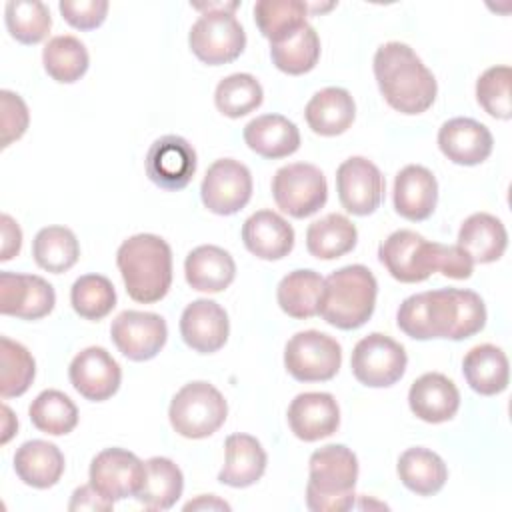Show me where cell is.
Returning a JSON list of instances; mask_svg holds the SVG:
<instances>
[{
  "label": "cell",
  "mask_w": 512,
  "mask_h": 512,
  "mask_svg": "<svg viewBox=\"0 0 512 512\" xmlns=\"http://www.w3.org/2000/svg\"><path fill=\"white\" fill-rule=\"evenodd\" d=\"M398 328L414 340H464L486 324V306L472 290L440 288L408 296L396 312Z\"/></svg>",
  "instance_id": "6da1fadb"
},
{
  "label": "cell",
  "mask_w": 512,
  "mask_h": 512,
  "mask_svg": "<svg viewBox=\"0 0 512 512\" xmlns=\"http://www.w3.org/2000/svg\"><path fill=\"white\" fill-rule=\"evenodd\" d=\"M378 258L390 276L404 284L424 282L432 272L466 280L474 270V262L458 244L428 242L414 230L392 232L380 244Z\"/></svg>",
  "instance_id": "7a4b0ae2"
},
{
  "label": "cell",
  "mask_w": 512,
  "mask_h": 512,
  "mask_svg": "<svg viewBox=\"0 0 512 512\" xmlns=\"http://www.w3.org/2000/svg\"><path fill=\"white\" fill-rule=\"evenodd\" d=\"M374 76L384 100L402 114H422L436 100L434 74L404 42H386L376 50Z\"/></svg>",
  "instance_id": "3957f363"
},
{
  "label": "cell",
  "mask_w": 512,
  "mask_h": 512,
  "mask_svg": "<svg viewBox=\"0 0 512 512\" xmlns=\"http://www.w3.org/2000/svg\"><path fill=\"white\" fill-rule=\"evenodd\" d=\"M116 264L132 300L154 304L172 284V250L156 234H136L124 240L116 252Z\"/></svg>",
  "instance_id": "277c9868"
},
{
  "label": "cell",
  "mask_w": 512,
  "mask_h": 512,
  "mask_svg": "<svg viewBox=\"0 0 512 512\" xmlns=\"http://www.w3.org/2000/svg\"><path fill=\"white\" fill-rule=\"evenodd\" d=\"M376 294V278L366 266H344L324 278L318 314L334 328L356 330L372 316Z\"/></svg>",
  "instance_id": "5b68a950"
},
{
  "label": "cell",
  "mask_w": 512,
  "mask_h": 512,
  "mask_svg": "<svg viewBox=\"0 0 512 512\" xmlns=\"http://www.w3.org/2000/svg\"><path fill=\"white\" fill-rule=\"evenodd\" d=\"M306 484V506L312 512H344L354 506L358 458L344 444H328L312 452Z\"/></svg>",
  "instance_id": "8992f818"
},
{
  "label": "cell",
  "mask_w": 512,
  "mask_h": 512,
  "mask_svg": "<svg viewBox=\"0 0 512 512\" xmlns=\"http://www.w3.org/2000/svg\"><path fill=\"white\" fill-rule=\"evenodd\" d=\"M196 8L206 12L192 24L188 34V44L194 56L208 66H220L236 60L246 46V32L232 14V10L238 8V2H220Z\"/></svg>",
  "instance_id": "52a82bcc"
},
{
  "label": "cell",
  "mask_w": 512,
  "mask_h": 512,
  "mask_svg": "<svg viewBox=\"0 0 512 512\" xmlns=\"http://www.w3.org/2000/svg\"><path fill=\"white\" fill-rule=\"evenodd\" d=\"M228 416V404L218 388L204 380L184 384L172 398L168 418L176 434L192 440L212 436Z\"/></svg>",
  "instance_id": "ba28073f"
},
{
  "label": "cell",
  "mask_w": 512,
  "mask_h": 512,
  "mask_svg": "<svg viewBox=\"0 0 512 512\" xmlns=\"http://www.w3.org/2000/svg\"><path fill=\"white\" fill-rule=\"evenodd\" d=\"M272 196L276 206L288 216L308 218L326 204L328 184L318 166L294 162L276 170Z\"/></svg>",
  "instance_id": "9c48e42d"
},
{
  "label": "cell",
  "mask_w": 512,
  "mask_h": 512,
  "mask_svg": "<svg viewBox=\"0 0 512 512\" xmlns=\"http://www.w3.org/2000/svg\"><path fill=\"white\" fill-rule=\"evenodd\" d=\"M342 364L340 344L318 330L294 334L284 348V366L298 382H326Z\"/></svg>",
  "instance_id": "30bf717a"
},
{
  "label": "cell",
  "mask_w": 512,
  "mask_h": 512,
  "mask_svg": "<svg viewBox=\"0 0 512 512\" xmlns=\"http://www.w3.org/2000/svg\"><path fill=\"white\" fill-rule=\"evenodd\" d=\"M406 364L408 356L404 346L380 332H372L358 340L350 358L354 378L370 388L396 384L404 376Z\"/></svg>",
  "instance_id": "8fae6325"
},
{
  "label": "cell",
  "mask_w": 512,
  "mask_h": 512,
  "mask_svg": "<svg viewBox=\"0 0 512 512\" xmlns=\"http://www.w3.org/2000/svg\"><path fill=\"white\" fill-rule=\"evenodd\" d=\"M200 196L210 212L220 216L236 214L252 196L250 170L234 158L216 160L204 174Z\"/></svg>",
  "instance_id": "7c38bea8"
},
{
  "label": "cell",
  "mask_w": 512,
  "mask_h": 512,
  "mask_svg": "<svg viewBox=\"0 0 512 512\" xmlns=\"http://www.w3.org/2000/svg\"><path fill=\"white\" fill-rule=\"evenodd\" d=\"M110 336L122 356L144 362L162 350L168 338V326L164 318L154 312L124 310L112 320Z\"/></svg>",
  "instance_id": "4fadbf2b"
},
{
  "label": "cell",
  "mask_w": 512,
  "mask_h": 512,
  "mask_svg": "<svg viewBox=\"0 0 512 512\" xmlns=\"http://www.w3.org/2000/svg\"><path fill=\"white\" fill-rule=\"evenodd\" d=\"M144 462L124 448H106L90 462V484L110 502L136 496L144 482Z\"/></svg>",
  "instance_id": "5bb4252c"
},
{
  "label": "cell",
  "mask_w": 512,
  "mask_h": 512,
  "mask_svg": "<svg viewBox=\"0 0 512 512\" xmlns=\"http://www.w3.org/2000/svg\"><path fill=\"white\" fill-rule=\"evenodd\" d=\"M336 190L346 212L368 216L384 198V176L368 158L352 156L336 170Z\"/></svg>",
  "instance_id": "9a60e30c"
},
{
  "label": "cell",
  "mask_w": 512,
  "mask_h": 512,
  "mask_svg": "<svg viewBox=\"0 0 512 512\" xmlns=\"http://www.w3.org/2000/svg\"><path fill=\"white\" fill-rule=\"evenodd\" d=\"M146 174L162 190H182L194 178L196 152L192 144L176 134L152 142L146 154Z\"/></svg>",
  "instance_id": "2e32d148"
},
{
  "label": "cell",
  "mask_w": 512,
  "mask_h": 512,
  "mask_svg": "<svg viewBox=\"0 0 512 512\" xmlns=\"http://www.w3.org/2000/svg\"><path fill=\"white\" fill-rule=\"evenodd\" d=\"M54 304V288L42 276L0 272V312L4 316L40 320L54 310Z\"/></svg>",
  "instance_id": "e0dca14e"
},
{
  "label": "cell",
  "mask_w": 512,
  "mask_h": 512,
  "mask_svg": "<svg viewBox=\"0 0 512 512\" xmlns=\"http://www.w3.org/2000/svg\"><path fill=\"white\" fill-rule=\"evenodd\" d=\"M68 376L80 396L92 402H104L120 388L122 370L106 348L90 346L74 356Z\"/></svg>",
  "instance_id": "ac0fdd59"
},
{
  "label": "cell",
  "mask_w": 512,
  "mask_h": 512,
  "mask_svg": "<svg viewBox=\"0 0 512 512\" xmlns=\"http://www.w3.org/2000/svg\"><path fill=\"white\" fill-rule=\"evenodd\" d=\"M230 332L226 310L208 298L190 302L180 316V334L188 348L200 354H212L220 350Z\"/></svg>",
  "instance_id": "d6986e66"
},
{
  "label": "cell",
  "mask_w": 512,
  "mask_h": 512,
  "mask_svg": "<svg viewBox=\"0 0 512 512\" xmlns=\"http://www.w3.org/2000/svg\"><path fill=\"white\" fill-rule=\"evenodd\" d=\"M288 424L296 438L316 442L332 436L340 424V408L328 392L298 394L288 406Z\"/></svg>",
  "instance_id": "ffe728a7"
},
{
  "label": "cell",
  "mask_w": 512,
  "mask_h": 512,
  "mask_svg": "<svg viewBox=\"0 0 512 512\" xmlns=\"http://www.w3.org/2000/svg\"><path fill=\"white\" fill-rule=\"evenodd\" d=\"M438 146L450 162L460 166H476L490 156L494 138L482 122L460 116L440 126Z\"/></svg>",
  "instance_id": "44dd1931"
},
{
  "label": "cell",
  "mask_w": 512,
  "mask_h": 512,
  "mask_svg": "<svg viewBox=\"0 0 512 512\" xmlns=\"http://www.w3.org/2000/svg\"><path fill=\"white\" fill-rule=\"evenodd\" d=\"M408 404L416 418L428 424H440L456 416L460 408V392L448 376L428 372L412 382Z\"/></svg>",
  "instance_id": "7402d4cb"
},
{
  "label": "cell",
  "mask_w": 512,
  "mask_h": 512,
  "mask_svg": "<svg viewBox=\"0 0 512 512\" xmlns=\"http://www.w3.org/2000/svg\"><path fill=\"white\" fill-rule=\"evenodd\" d=\"M438 202V182L434 174L420 166H404L394 180V208L412 222H422L432 216Z\"/></svg>",
  "instance_id": "603a6c76"
},
{
  "label": "cell",
  "mask_w": 512,
  "mask_h": 512,
  "mask_svg": "<svg viewBox=\"0 0 512 512\" xmlns=\"http://www.w3.org/2000/svg\"><path fill=\"white\" fill-rule=\"evenodd\" d=\"M242 242L262 260H280L294 248V230L280 214L258 210L242 224Z\"/></svg>",
  "instance_id": "cb8c5ba5"
},
{
  "label": "cell",
  "mask_w": 512,
  "mask_h": 512,
  "mask_svg": "<svg viewBox=\"0 0 512 512\" xmlns=\"http://www.w3.org/2000/svg\"><path fill=\"white\" fill-rule=\"evenodd\" d=\"M244 142L262 158L278 160L300 148V132L292 120L282 114H264L244 126Z\"/></svg>",
  "instance_id": "d4e9b609"
},
{
  "label": "cell",
  "mask_w": 512,
  "mask_h": 512,
  "mask_svg": "<svg viewBox=\"0 0 512 512\" xmlns=\"http://www.w3.org/2000/svg\"><path fill=\"white\" fill-rule=\"evenodd\" d=\"M224 466L218 480L232 488L256 484L266 470V452L250 434H230L224 442Z\"/></svg>",
  "instance_id": "484cf974"
},
{
  "label": "cell",
  "mask_w": 512,
  "mask_h": 512,
  "mask_svg": "<svg viewBox=\"0 0 512 512\" xmlns=\"http://www.w3.org/2000/svg\"><path fill=\"white\" fill-rule=\"evenodd\" d=\"M184 274L192 290L216 294L226 290L232 284L236 276V264H234V258L224 248L214 244H204L194 248L186 256Z\"/></svg>",
  "instance_id": "4316f807"
},
{
  "label": "cell",
  "mask_w": 512,
  "mask_h": 512,
  "mask_svg": "<svg viewBox=\"0 0 512 512\" xmlns=\"http://www.w3.org/2000/svg\"><path fill=\"white\" fill-rule=\"evenodd\" d=\"M304 116L312 132L320 136H338L352 126L356 104L348 90L328 86L308 100Z\"/></svg>",
  "instance_id": "83f0119b"
},
{
  "label": "cell",
  "mask_w": 512,
  "mask_h": 512,
  "mask_svg": "<svg viewBox=\"0 0 512 512\" xmlns=\"http://www.w3.org/2000/svg\"><path fill=\"white\" fill-rule=\"evenodd\" d=\"M16 476L32 488L54 486L64 472V454L46 440H28L14 454Z\"/></svg>",
  "instance_id": "f1b7e54d"
},
{
  "label": "cell",
  "mask_w": 512,
  "mask_h": 512,
  "mask_svg": "<svg viewBox=\"0 0 512 512\" xmlns=\"http://www.w3.org/2000/svg\"><path fill=\"white\" fill-rule=\"evenodd\" d=\"M458 246L470 256L472 262L488 264L496 262L506 246L508 234L500 218L488 212H476L468 216L458 232Z\"/></svg>",
  "instance_id": "f546056e"
},
{
  "label": "cell",
  "mask_w": 512,
  "mask_h": 512,
  "mask_svg": "<svg viewBox=\"0 0 512 512\" xmlns=\"http://www.w3.org/2000/svg\"><path fill=\"white\" fill-rule=\"evenodd\" d=\"M462 374L474 392L482 396L500 394L506 390L510 378L508 358L494 344H478L464 356Z\"/></svg>",
  "instance_id": "4dcf8cb0"
},
{
  "label": "cell",
  "mask_w": 512,
  "mask_h": 512,
  "mask_svg": "<svg viewBox=\"0 0 512 512\" xmlns=\"http://www.w3.org/2000/svg\"><path fill=\"white\" fill-rule=\"evenodd\" d=\"M396 472L400 482L418 496H432L440 492L448 480L444 460L422 446L404 450L398 458Z\"/></svg>",
  "instance_id": "1f68e13d"
},
{
  "label": "cell",
  "mask_w": 512,
  "mask_h": 512,
  "mask_svg": "<svg viewBox=\"0 0 512 512\" xmlns=\"http://www.w3.org/2000/svg\"><path fill=\"white\" fill-rule=\"evenodd\" d=\"M144 482L136 498L150 510L172 508L184 490L182 470L164 456H154L144 462Z\"/></svg>",
  "instance_id": "d6a6232c"
},
{
  "label": "cell",
  "mask_w": 512,
  "mask_h": 512,
  "mask_svg": "<svg viewBox=\"0 0 512 512\" xmlns=\"http://www.w3.org/2000/svg\"><path fill=\"white\" fill-rule=\"evenodd\" d=\"M324 288V278L310 270H292L288 272L278 288H276V300L284 314L290 318H312L318 314V304Z\"/></svg>",
  "instance_id": "836d02e7"
},
{
  "label": "cell",
  "mask_w": 512,
  "mask_h": 512,
  "mask_svg": "<svg viewBox=\"0 0 512 512\" xmlns=\"http://www.w3.org/2000/svg\"><path fill=\"white\" fill-rule=\"evenodd\" d=\"M356 240V226L338 212L314 220L306 230V248L318 260H336L348 254Z\"/></svg>",
  "instance_id": "e575fe53"
},
{
  "label": "cell",
  "mask_w": 512,
  "mask_h": 512,
  "mask_svg": "<svg viewBox=\"0 0 512 512\" xmlns=\"http://www.w3.org/2000/svg\"><path fill=\"white\" fill-rule=\"evenodd\" d=\"M270 58L274 66L290 76L310 72L320 58V38L316 30L306 22L290 36L270 44Z\"/></svg>",
  "instance_id": "d590c367"
},
{
  "label": "cell",
  "mask_w": 512,
  "mask_h": 512,
  "mask_svg": "<svg viewBox=\"0 0 512 512\" xmlns=\"http://www.w3.org/2000/svg\"><path fill=\"white\" fill-rule=\"evenodd\" d=\"M42 64L48 76L60 84L80 80L90 64L86 46L70 34L54 36L42 50Z\"/></svg>",
  "instance_id": "8d00e7d4"
},
{
  "label": "cell",
  "mask_w": 512,
  "mask_h": 512,
  "mask_svg": "<svg viewBox=\"0 0 512 512\" xmlns=\"http://www.w3.org/2000/svg\"><path fill=\"white\" fill-rule=\"evenodd\" d=\"M32 256L42 270L60 274L78 262L80 244L70 228L46 226L34 236Z\"/></svg>",
  "instance_id": "74e56055"
},
{
  "label": "cell",
  "mask_w": 512,
  "mask_h": 512,
  "mask_svg": "<svg viewBox=\"0 0 512 512\" xmlns=\"http://www.w3.org/2000/svg\"><path fill=\"white\" fill-rule=\"evenodd\" d=\"M308 4L300 0H258L254 4V22L264 38L278 42L306 24Z\"/></svg>",
  "instance_id": "f35d334b"
},
{
  "label": "cell",
  "mask_w": 512,
  "mask_h": 512,
  "mask_svg": "<svg viewBox=\"0 0 512 512\" xmlns=\"http://www.w3.org/2000/svg\"><path fill=\"white\" fill-rule=\"evenodd\" d=\"M32 424L50 436H64L78 424L76 404L60 390L40 392L28 408Z\"/></svg>",
  "instance_id": "ab89813d"
},
{
  "label": "cell",
  "mask_w": 512,
  "mask_h": 512,
  "mask_svg": "<svg viewBox=\"0 0 512 512\" xmlns=\"http://www.w3.org/2000/svg\"><path fill=\"white\" fill-rule=\"evenodd\" d=\"M4 20L10 36L20 44H38L52 28L50 10L40 0H10Z\"/></svg>",
  "instance_id": "60d3db41"
},
{
  "label": "cell",
  "mask_w": 512,
  "mask_h": 512,
  "mask_svg": "<svg viewBox=\"0 0 512 512\" xmlns=\"http://www.w3.org/2000/svg\"><path fill=\"white\" fill-rule=\"evenodd\" d=\"M36 374V362L32 354L8 336L0 338V396H22Z\"/></svg>",
  "instance_id": "b9f144b4"
},
{
  "label": "cell",
  "mask_w": 512,
  "mask_h": 512,
  "mask_svg": "<svg viewBox=\"0 0 512 512\" xmlns=\"http://www.w3.org/2000/svg\"><path fill=\"white\" fill-rule=\"evenodd\" d=\"M264 92L252 74L236 72L222 78L214 92L216 108L228 118H240L254 112L262 104Z\"/></svg>",
  "instance_id": "7bdbcfd3"
},
{
  "label": "cell",
  "mask_w": 512,
  "mask_h": 512,
  "mask_svg": "<svg viewBox=\"0 0 512 512\" xmlns=\"http://www.w3.org/2000/svg\"><path fill=\"white\" fill-rule=\"evenodd\" d=\"M70 302L80 318L98 322L116 306V290L106 276L84 274L72 284Z\"/></svg>",
  "instance_id": "ee69618b"
},
{
  "label": "cell",
  "mask_w": 512,
  "mask_h": 512,
  "mask_svg": "<svg viewBox=\"0 0 512 512\" xmlns=\"http://www.w3.org/2000/svg\"><path fill=\"white\" fill-rule=\"evenodd\" d=\"M510 66H492L484 70L476 82V100L486 114L500 120H510L512 100H510Z\"/></svg>",
  "instance_id": "f6af8a7d"
},
{
  "label": "cell",
  "mask_w": 512,
  "mask_h": 512,
  "mask_svg": "<svg viewBox=\"0 0 512 512\" xmlns=\"http://www.w3.org/2000/svg\"><path fill=\"white\" fill-rule=\"evenodd\" d=\"M0 110V146L8 148L14 140L24 136L30 122V114L26 102L10 90H0Z\"/></svg>",
  "instance_id": "bcb514c9"
},
{
  "label": "cell",
  "mask_w": 512,
  "mask_h": 512,
  "mask_svg": "<svg viewBox=\"0 0 512 512\" xmlns=\"http://www.w3.org/2000/svg\"><path fill=\"white\" fill-rule=\"evenodd\" d=\"M58 8L62 18L78 30L98 28L108 14L106 0H62Z\"/></svg>",
  "instance_id": "7dc6e473"
},
{
  "label": "cell",
  "mask_w": 512,
  "mask_h": 512,
  "mask_svg": "<svg viewBox=\"0 0 512 512\" xmlns=\"http://www.w3.org/2000/svg\"><path fill=\"white\" fill-rule=\"evenodd\" d=\"M114 502L106 500L92 484H84L74 490L70 510H112Z\"/></svg>",
  "instance_id": "c3c4849f"
},
{
  "label": "cell",
  "mask_w": 512,
  "mask_h": 512,
  "mask_svg": "<svg viewBox=\"0 0 512 512\" xmlns=\"http://www.w3.org/2000/svg\"><path fill=\"white\" fill-rule=\"evenodd\" d=\"M0 226H2V252H0V260L6 262L10 258H14L20 248H22V230L16 224V220L8 214L0 216Z\"/></svg>",
  "instance_id": "681fc988"
},
{
  "label": "cell",
  "mask_w": 512,
  "mask_h": 512,
  "mask_svg": "<svg viewBox=\"0 0 512 512\" xmlns=\"http://www.w3.org/2000/svg\"><path fill=\"white\" fill-rule=\"evenodd\" d=\"M230 510V506L224 502V500H220V498H216L214 494H202V496H198L196 500H190L186 506H184V510L188 512V510Z\"/></svg>",
  "instance_id": "f907efd6"
},
{
  "label": "cell",
  "mask_w": 512,
  "mask_h": 512,
  "mask_svg": "<svg viewBox=\"0 0 512 512\" xmlns=\"http://www.w3.org/2000/svg\"><path fill=\"white\" fill-rule=\"evenodd\" d=\"M2 414H4V434H2V444H6L10 440V436L16 432L18 428V420L12 416V410L8 406H2Z\"/></svg>",
  "instance_id": "816d5d0a"
}]
</instances>
